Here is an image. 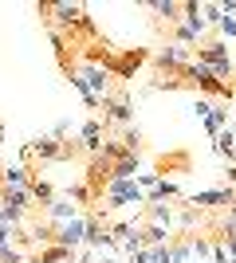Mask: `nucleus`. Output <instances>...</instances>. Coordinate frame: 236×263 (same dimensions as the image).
I'll list each match as a JSON object with an SVG mask.
<instances>
[{"instance_id": "nucleus-9", "label": "nucleus", "mask_w": 236, "mask_h": 263, "mask_svg": "<svg viewBox=\"0 0 236 263\" xmlns=\"http://www.w3.org/2000/svg\"><path fill=\"white\" fill-rule=\"evenodd\" d=\"M32 177H35V169H32L28 161H20V157H16L12 165H4V169H0V189H28V185H32Z\"/></svg>"}, {"instance_id": "nucleus-26", "label": "nucleus", "mask_w": 236, "mask_h": 263, "mask_svg": "<svg viewBox=\"0 0 236 263\" xmlns=\"http://www.w3.org/2000/svg\"><path fill=\"white\" fill-rule=\"evenodd\" d=\"M24 263H40V255H28V259H24Z\"/></svg>"}, {"instance_id": "nucleus-13", "label": "nucleus", "mask_w": 236, "mask_h": 263, "mask_svg": "<svg viewBox=\"0 0 236 263\" xmlns=\"http://www.w3.org/2000/svg\"><path fill=\"white\" fill-rule=\"evenodd\" d=\"M146 8L157 12V16H161L169 28H177V24H181V4H177V0H150Z\"/></svg>"}, {"instance_id": "nucleus-14", "label": "nucleus", "mask_w": 236, "mask_h": 263, "mask_svg": "<svg viewBox=\"0 0 236 263\" xmlns=\"http://www.w3.org/2000/svg\"><path fill=\"white\" fill-rule=\"evenodd\" d=\"M0 200L8 204V209H20V212H32V193L28 189H0Z\"/></svg>"}, {"instance_id": "nucleus-18", "label": "nucleus", "mask_w": 236, "mask_h": 263, "mask_svg": "<svg viewBox=\"0 0 236 263\" xmlns=\"http://www.w3.org/2000/svg\"><path fill=\"white\" fill-rule=\"evenodd\" d=\"M146 197H150V200H181V185H177V181H169V177H161V181L150 189Z\"/></svg>"}, {"instance_id": "nucleus-7", "label": "nucleus", "mask_w": 236, "mask_h": 263, "mask_svg": "<svg viewBox=\"0 0 236 263\" xmlns=\"http://www.w3.org/2000/svg\"><path fill=\"white\" fill-rule=\"evenodd\" d=\"M102 126L106 122H118V126H134V102H130V95H111V99L102 102Z\"/></svg>"}, {"instance_id": "nucleus-16", "label": "nucleus", "mask_w": 236, "mask_h": 263, "mask_svg": "<svg viewBox=\"0 0 236 263\" xmlns=\"http://www.w3.org/2000/svg\"><path fill=\"white\" fill-rule=\"evenodd\" d=\"M225 126H232V114H228V106H216V102H213L209 118H205V130H209V138H216Z\"/></svg>"}, {"instance_id": "nucleus-17", "label": "nucleus", "mask_w": 236, "mask_h": 263, "mask_svg": "<svg viewBox=\"0 0 236 263\" xmlns=\"http://www.w3.org/2000/svg\"><path fill=\"white\" fill-rule=\"evenodd\" d=\"M28 193H32V204H40V209H44L47 200L56 197V185H51V181H44V177L35 173V177H32V185H28Z\"/></svg>"}, {"instance_id": "nucleus-3", "label": "nucleus", "mask_w": 236, "mask_h": 263, "mask_svg": "<svg viewBox=\"0 0 236 263\" xmlns=\"http://www.w3.org/2000/svg\"><path fill=\"white\" fill-rule=\"evenodd\" d=\"M197 59H201L205 67H209V71H213L216 79H221V83H228V79L236 75V63H232V51H228V44L225 40H205L201 47H197Z\"/></svg>"}, {"instance_id": "nucleus-4", "label": "nucleus", "mask_w": 236, "mask_h": 263, "mask_svg": "<svg viewBox=\"0 0 236 263\" xmlns=\"http://www.w3.org/2000/svg\"><path fill=\"white\" fill-rule=\"evenodd\" d=\"M150 63L161 71L166 79H177V71L185 63H193V47H181V44H166V47H157L154 55H150Z\"/></svg>"}, {"instance_id": "nucleus-12", "label": "nucleus", "mask_w": 236, "mask_h": 263, "mask_svg": "<svg viewBox=\"0 0 236 263\" xmlns=\"http://www.w3.org/2000/svg\"><path fill=\"white\" fill-rule=\"evenodd\" d=\"M138 173H142V161H138V157H122V161H114V165H111L106 181H134Z\"/></svg>"}, {"instance_id": "nucleus-19", "label": "nucleus", "mask_w": 236, "mask_h": 263, "mask_svg": "<svg viewBox=\"0 0 236 263\" xmlns=\"http://www.w3.org/2000/svg\"><path fill=\"white\" fill-rule=\"evenodd\" d=\"M173 236H177V232L157 228V224H146V228H142V248H161V243H169Z\"/></svg>"}, {"instance_id": "nucleus-11", "label": "nucleus", "mask_w": 236, "mask_h": 263, "mask_svg": "<svg viewBox=\"0 0 236 263\" xmlns=\"http://www.w3.org/2000/svg\"><path fill=\"white\" fill-rule=\"evenodd\" d=\"M173 212H177V204H169V200H150L146 209H142V220L173 232Z\"/></svg>"}, {"instance_id": "nucleus-21", "label": "nucleus", "mask_w": 236, "mask_h": 263, "mask_svg": "<svg viewBox=\"0 0 236 263\" xmlns=\"http://www.w3.org/2000/svg\"><path fill=\"white\" fill-rule=\"evenodd\" d=\"M63 197H67L71 204H75V209H83V204H95V193H90V189L83 185V181H79V185H71L67 193H63Z\"/></svg>"}, {"instance_id": "nucleus-1", "label": "nucleus", "mask_w": 236, "mask_h": 263, "mask_svg": "<svg viewBox=\"0 0 236 263\" xmlns=\"http://www.w3.org/2000/svg\"><path fill=\"white\" fill-rule=\"evenodd\" d=\"M146 204H150V197L134 185V181H106V189H102V197H99V209H106L111 216L122 212V209L142 212Z\"/></svg>"}, {"instance_id": "nucleus-24", "label": "nucleus", "mask_w": 236, "mask_h": 263, "mask_svg": "<svg viewBox=\"0 0 236 263\" xmlns=\"http://www.w3.org/2000/svg\"><path fill=\"white\" fill-rule=\"evenodd\" d=\"M209 110H213V102H209V99H197V102H193V118H209Z\"/></svg>"}, {"instance_id": "nucleus-6", "label": "nucleus", "mask_w": 236, "mask_h": 263, "mask_svg": "<svg viewBox=\"0 0 236 263\" xmlns=\"http://www.w3.org/2000/svg\"><path fill=\"white\" fill-rule=\"evenodd\" d=\"M102 142H106V126H102L99 118H87L83 126H79V138H75L79 154H87V157H99Z\"/></svg>"}, {"instance_id": "nucleus-20", "label": "nucleus", "mask_w": 236, "mask_h": 263, "mask_svg": "<svg viewBox=\"0 0 236 263\" xmlns=\"http://www.w3.org/2000/svg\"><path fill=\"white\" fill-rule=\"evenodd\" d=\"M40 263H71L75 259V252H67V248H59V243H47V248H40Z\"/></svg>"}, {"instance_id": "nucleus-2", "label": "nucleus", "mask_w": 236, "mask_h": 263, "mask_svg": "<svg viewBox=\"0 0 236 263\" xmlns=\"http://www.w3.org/2000/svg\"><path fill=\"white\" fill-rule=\"evenodd\" d=\"M71 75L83 83V87L95 95L99 102H106L114 95V75H111V67L106 63H99V59H83V63H75V67H67Z\"/></svg>"}, {"instance_id": "nucleus-15", "label": "nucleus", "mask_w": 236, "mask_h": 263, "mask_svg": "<svg viewBox=\"0 0 236 263\" xmlns=\"http://www.w3.org/2000/svg\"><path fill=\"white\" fill-rule=\"evenodd\" d=\"M213 142H216V154H221L228 165H232V161H236V126H225V130L216 134Z\"/></svg>"}, {"instance_id": "nucleus-22", "label": "nucleus", "mask_w": 236, "mask_h": 263, "mask_svg": "<svg viewBox=\"0 0 236 263\" xmlns=\"http://www.w3.org/2000/svg\"><path fill=\"white\" fill-rule=\"evenodd\" d=\"M118 142L126 145V154H142V134H138V126H126Z\"/></svg>"}, {"instance_id": "nucleus-25", "label": "nucleus", "mask_w": 236, "mask_h": 263, "mask_svg": "<svg viewBox=\"0 0 236 263\" xmlns=\"http://www.w3.org/2000/svg\"><path fill=\"white\" fill-rule=\"evenodd\" d=\"M95 263H122L118 255H95Z\"/></svg>"}, {"instance_id": "nucleus-8", "label": "nucleus", "mask_w": 236, "mask_h": 263, "mask_svg": "<svg viewBox=\"0 0 236 263\" xmlns=\"http://www.w3.org/2000/svg\"><path fill=\"white\" fill-rule=\"evenodd\" d=\"M56 243H59V248H67V252H79V248L87 243V212H79L75 220L59 224V228H56Z\"/></svg>"}, {"instance_id": "nucleus-5", "label": "nucleus", "mask_w": 236, "mask_h": 263, "mask_svg": "<svg viewBox=\"0 0 236 263\" xmlns=\"http://www.w3.org/2000/svg\"><path fill=\"white\" fill-rule=\"evenodd\" d=\"M232 200H236V189L228 185H216V189H197L193 197H185V204H193V209H232Z\"/></svg>"}, {"instance_id": "nucleus-10", "label": "nucleus", "mask_w": 236, "mask_h": 263, "mask_svg": "<svg viewBox=\"0 0 236 263\" xmlns=\"http://www.w3.org/2000/svg\"><path fill=\"white\" fill-rule=\"evenodd\" d=\"M79 212H83V209H75V204H71L67 197H59V193L44 204V220H47V224H56V228H59V224H67V220H75Z\"/></svg>"}, {"instance_id": "nucleus-28", "label": "nucleus", "mask_w": 236, "mask_h": 263, "mask_svg": "<svg viewBox=\"0 0 236 263\" xmlns=\"http://www.w3.org/2000/svg\"><path fill=\"white\" fill-rule=\"evenodd\" d=\"M150 263H154V259H150Z\"/></svg>"}, {"instance_id": "nucleus-27", "label": "nucleus", "mask_w": 236, "mask_h": 263, "mask_svg": "<svg viewBox=\"0 0 236 263\" xmlns=\"http://www.w3.org/2000/svg\"><path fill=\"white\" fill-rule=\"evenodd\" d=\"M0 216H4V200H0Z\"/></svg>"}, {"instance_id": "nucleus-23", "label": "nucleus", "mask_w": 236, "mask_h": 263, "mask_svg": "<svg viewBox=\"0 0 236 263\" xmlns=\"http://www.w3.org/2000/svg\"><path fill=\"white\" fill-rule=\"evenodd\" d=\"M28 252H20L16 243H0V263H24Z\"/></svg>"}]
</instances>
